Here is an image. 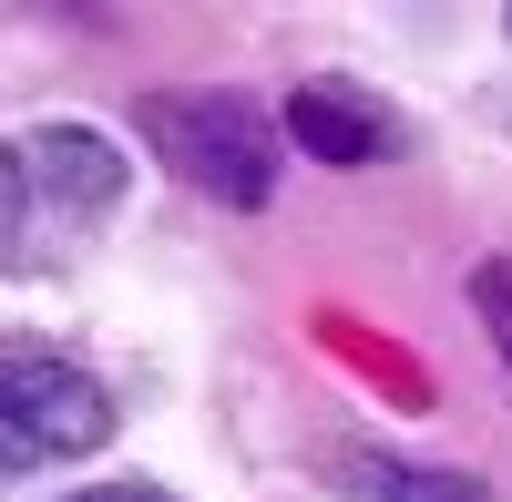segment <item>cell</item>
<instances>
[{
	"label": "cell",
	"instance_id": "4",
	"mask_svg": "<svg viewBox=\"0 0 512 502\" xmlns=\"http://www.w3.org/2000/svg\"><path fill=\"white\" fill-rule=\"evenodd\" d=\"M277 123L297 134V154H328V164H369V154H390V144H400L390 103H369L359 82H297Z\"/></svg>",
	"mask_w": 512,
	"mask_h": 502
},
{
	"label": "cell",
	"instance_id": "1",
	"mask_svg": "<svg viewBox=\"0 0 512 502\" xmlns=\"http://www.w3.org/2000/svg\"><path fill=\"white\" fill-rule=\"evenodd\" d=\"M113 205H123V144H103L93 123L11 134V267H41V226H52V257H62Z\"/></svg>",
	"mask_w": 512,
	"mask_h": 502
},
{
	"label": "cell",
	"instance_id": "3",
	"mask_svg": "<svg viewBox=\"0 0 512 502\" xmlns=\"http://www.w3.org/2000/svg\"><path fill=\"white\" fill-rule=\"evenodd\" d=\"M113 441V400L82 359L41 349V339H11L0 349V462L11 472H41V462H82V451Z\"/></svg>",
	"mask_w": 512,
	"mask_h": 502
},
{
	"label": "cell",
	"instance_id": "5",
	"mask_svg": "<svg viewBox=\"0 0 512 502\" xmlns=\"http://www.w3.org/2000/svg\"><path fill=\"white\" fill-rule=\"evenodd\" d=\"M328 482L349 502H492L472 472H420V462H390V451H359V441L328 451Z\"/></svg>",
	"mask_w": 512,
	"mask_h": 502
},
{
	"label": "cell",
	"instance_id": "7",
	"mask_svg": "<svg viewBox=\"0 0 512 502\" xmlns=\"http://www.w3.org/2000/svg\"><path fill=\"white\" fill-rule=\"evenodd\" d=\"M72 502H175V492H154V482H103V492H72Z\"/></svg>",
	"mask_w": 512,
	"mask_h": 502
},
{
	"label": "cell",
	"instance_id": "6",
	"mask_svg": "<svg viewBox=\"0 0 512 502\" xmlns=\"http://www.w3.org/2000/svg\"><path fill=\"white\" fill-rule=\"evenodd\" d=\"M472 308H482V328H492L502 359H512V257H482L472 267Z\"/></svg>",
	"mask_w": 512,
	"mask_h": 502
},
{
	"label": "cell",
	"instance_id": "2",
	"mask_svg": "<svg viewBox=\"0 0 512 502\" xmlns=\"http://www.w3.org/2000/svg\"><path fill=\"white\" fill-rule=\"evenodd\" d=\"M134 123L195 195H216V205H267L277 195V134L287 123H267V103H246V93H144Z\"/></svg>",
	"mask_w": 512,
	"mask_h": 502
}]
</instances>
